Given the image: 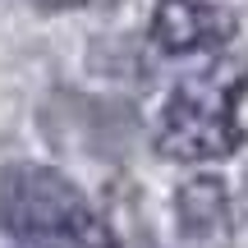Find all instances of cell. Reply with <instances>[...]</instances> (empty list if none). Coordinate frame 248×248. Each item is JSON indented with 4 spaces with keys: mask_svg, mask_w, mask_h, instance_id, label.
I'll return each mask as SVG.
<instances>
[{
    "mask_svg": "<svg viewBox=\"0 0 248 248\" xmlns=\"http://www.w3.org/2000/svg\"><path fill=\"white\" fill-rule=\"evenodd\" d=\"M175 216L184 225V234L198 244L225 239L230 234V193L216 175H193L175 193Z\"/></svg>",
    "mask_w": 248,
    "mask_h": 248,
    "instance_id": "obj_4",
    "label": "cell"
},
{
    "mask_svg": "<svg viewBox=\"0 0 248 248\" xmlns=\"http://www.w3.org/2000/svg\"><path fill=\"white\" fill-rule=\"evenodd\" d=\"M0 221L18 239V248H115L74 179L51 166H9L0 175Z\"/></svg>",
    "mask_w": 248,
    "mask_h": 248,
    "instance_id": "obj_2",
    "label": "cell"
},
{
    "mask_svg": "<svg viewBox=\"0 0 248 248\" xmlns=\"http://www.w3.org/2000/svg\"><path fill=\"white\" fill-rule=\"evenodd\" d=\"M28 5H37V9H83V5H97V0H28Z\"/></svg>",
    "mask_w": 248,
    "mask_h": 248,
    "instance_id": "obj_5",
    "label": "cell"
},
{
    "mask_svg": "<svg viewBox=\"0 0 248 248\" xmlns=\"http://www.w3.org/2000/svg\"><path fill=\"white\" fill-rule=\"evenodd\" d=\"M147 37L170 60L221 55L239 37V14L221 0H156Z\"/></svg>",
    "mask_w": 248,
    "mask_h": 248,
    "instance_id": "obj_3",
    "label": "cell"
},
{
    "mask_svg": "<svg viewBox=\"0 0 248 248\" xmlns=\"http://www.w3.org/2000/svg\"><path fill=\"white\" fill-rule=\"evenodd\" d=\"M248 88V64L216 60L170 88L156 115V152L170 161H225L244 147L239 97Z\"/></svg>",
    "mask_w": 248,
    "mask_h": 248,
    "instance_id": "obj_1",
    "label": "cell"
}]
</instances>
